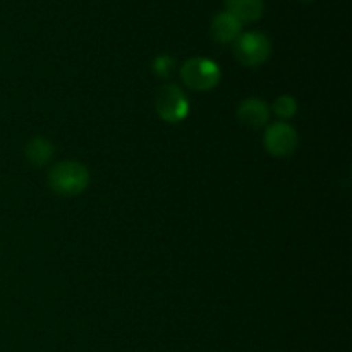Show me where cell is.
<instances>
[{"label": "cell", "instance_id": "cell-12", "mask_svg": "<svg viewBox=\"0 0 352 352\" xmlns=\"http://www.w3.org/2000/svg\"><path fill=\"white\" fill-rule=\"evenodd\" d=\"M305 2H313V0H305Z\"/></svg>", "mask_w": 352, "mask_h": 352}, {"label": "cell", "instance_id": "cell-4", "mask_svg": "<svg viewBox=\"0 0 352 352\" xmlns=\"http://www.w3.org/2000/svg\"><path fill=\"white\" fill-rule=\"evenodd\" d=\"M155 109L165 122L177 124L189 116V100L177 85H165L158 91Z\"/></svg>", "mask_w": 352, "mask_h": 352}, {"label": "cell", "instance_id": "cell-1", "mask_svg": "<svg viewBox=\"0 0 352 352\" xmlns=\"http://www.w3.org/2000/svg\"><path fill=\"white\" fill-rule=\"evenodd\" d=\"M89 170L76 160H64L55 164L48 172V186L58 196H79L89 186Z\"/></svg>", "mask_w": 352, "mask_h": 352}, {"label": "cell", "instance_id": "cell-2", "mask_svg": "<svg viewBox=\"0 0 352 352\" xmlns=\"http://www.w3.org/2000/svg\"><path fill=\"white\" fill-rule=\"evenodd\" d=\"M272 54V43L268 36L260 31L241 33L234 40V55L246 67H258L265 64Z\"/></svg>", "mask_w": 352, "mask_h": 352}, {"label": "cell", "instance_id": "cell-11", "mask_svg": "<svg viewBox=\"0 0 352 352\" xmlns=\"http://www.w3.org/2000/svg\"><path fill=\"white\" fill-rule=\"evenodd\" d=\"M175 60L170 55H158L153 60V72L162 79H168L174 74Z\"/></svg>", "mask_w": 352, "mask_h": 352}, {"label": "cell", "instance_id": "cell-3", "mask_svg": "<svg viewBox=\"0 0 352 352\" xmlns=\"http://www.w3.org/2000/svg\"><path fill=\"white\" fill-rule=\"evenodd\" d=\"M181 78L188 88L195 91H210L220 82V67L210 58H189L181 69Z\"/></svg>", "mask_w": 352, "mask_h": 352}, {"label": "cell", "instance_id": "cell-9", "mask_svg": "<svg viewBox=\"0 0 352 352\" xmlns=\"http://www.w3.org/2000/svg\"><path fill=\"white\" fill-rule=\"evenodd\" d=\"M28 162L34 167H45L55 155V146L45 138H33L24 148Z\"/></svg>", "mask_w": 352, "mask_h": 352}, {"label": "cell", "instance_id": "cell-10", "mask_svg": "<svg viewBox=\"0 0 352 352\" xmlns=\"http://www.w3.org/2000/svg\"><path fill=\"white\" fill-rule=\"evenodd\" d=\"M274 112L275 116L280 117V119L287 120L298 113V102H296L294 96L291 95H282L278 96L274 102Z\"/></svg>", "mask_w": 352, "mask_h": 352}, {"label": "cell", "instance_id": "cell-6", "mask_svg": "<svg viewBox=\"0 0 352 352\" xmlns=\"http://www.w3.org/2000/svg\"><path fill=\"white\" fill-rule=\"evenodd\" d=\"M237 117L244 126L251 129L265 127L270 120V109L267 103L260 98H246L237 109Z\"/></svg>", "mask_w": 352, "mask_h": 352}, {"label": "cell", "instance_id": "cell-8", "mask_svg": "<svg viewBox=\"0 0 352 352\" xmlns=\"http://www.w3.org/2000/svg\"><path fill=\"white\" fill-rule=\"evenodd\" d=\"M227 12L232 14L241 24L254 23L263 14V0H226Z\"/></svg>", "mask_w": 352, "mask_h": 352}, {"label": "cell", "instance_id": "cell-5", "mask_svg": "<svg viewBox=\"0 0 352 352\" xmlns=\"http://www.w3.org/2000/svg\"><path fill=\"white\" fill-rule=\"evenodd\" d=\"M263 144L274 157H289L298 150V131L287 122H274L265 131Z\"/></svg>", "mask_w": 352, "mask_h": 352}, {"label": "cell", "instance_id": "cell-7", "mask_svg": "<svg viewBox=\"0 0 352 352\" xmlns=\"http://www.w3.org/2000/svg\"><path fill=\"white\" fill-rule=\"evenodd\" d=\"M243 31V24L226 10L213 17L212 21V36L219 43H232Z\"/></svg>", "mask_w": 352, "mask_h": 352}]
</instances>
